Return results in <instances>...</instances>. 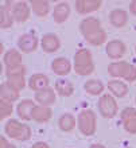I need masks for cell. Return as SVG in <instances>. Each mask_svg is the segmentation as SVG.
<instances>
[{
	"instance_id": "6da1fadb",
	"label": "cell",
	"mask_w": 136,
	"mask_h": 148,
	"mask_svg": "<svg viewBox=\"0 0 136 148\" xmlns=\"http://www.w3.org/2000/svg\"><path fill=\"white\" fill-rule=\"evenodd\" d=\"M80 31L85 40L92 46H101L106 40V32L101 27L100 19L88 16L80 23Z\"/></svg>"
},
{
	"instance_id": "7a4b0ae2",
	"label": "cell",
	"mask_w": 136,
	"mask_h": 148,
	"mask_svg": "<svg viewBox=\"0 0 136 148\" xmlns=\"http://www.w3.org/2000/svg\"><path fill=\"white\" fill-rule=\"evenodd\" d=\"M74 70L78 75H89L94 70L92 53L88 49H80L74 54Z\"/></svg>"
},
{
	"instance_id": "3957f363",
	"label": "cell",
	"mask_w": 136,
	"mask_h": 148,
	"mask_svg": "<svg viewBox=\"0 0 136 148\" xmlns=\"http://www.w3.org/2000/svg\"><path fill=\"white\" fill-rule=\"evenodd\" d=\"M108 74L112 77L124 78L125 81H136V66L128 62H112L108 65Z\"/></svg>"
},
{
	"instance_id": "277c9868",
	"label": "cell",
	"mask_w": 136,
	"mask_h": 148,
	"mask_svg": "<svg viewBox=\"0 0 136 148\" xmlns=\"http://www.w3.org/2000/svg\"><path fill=\"white\" fill-rule=\"evenodd\" d=\"M4 131H5V135L8 137H12V139L19 141L28 140L31 137V128L27 124H22L20 121L14 120V119L5 123Z\"/></svg>"
},
{
	"instance_id": "5b68a950",
	"label": "cell",
	"mask_w": 136,
	"mask_h": 148,
	"mask_svg": "<svg viewBox=\"0 0 136 148\" xmlns=\"http://www.w3.org/2000/svg\"><path fill=\"white\" fill-rule=\"evenodd\" d=\"M96 124H97V120L93 110L84 109L78 114V129L82 135L92 136L96 132Z\"/></svg>"
},
{
	"instance_id": "8992f818",
	"label": "cell",
	"mask_w": 136,
	"mask_h": 148,
	"mask_svg": "<svg viewBox=\"0 0 136 148\" xmlns=\"http://www.w3.org/2000/svg\"><path fill=\"white\" fill-rule=\"evenodd\" d=\"M24 75H26V67L23 65L7 69V82L19 92L24 89V86H26V77Z\"/></svg>"
},
{
	"instance_id": "52a82bcc",
	"label": "cell",
	"mask_w": 136,
	"mask_h": 148,
	"mask_svg": "<svg viewBox=\"0 0 136 148\" xmlns=\"http://www.w3.org/2000/svg\"><path fill=\"white\" fill-rule=\"evenodd\" d=\"M98 110L105 119H112L117 113V102L111 94H102L98 98Z\"/></svg>"
},
{
	"instance_id": "ba28073f",
	"label": "cell",
	"mask_w": 136,
	"mask_h": 148,
	"mask_svg": "<svg viewBox=\"0 0 136 148\" xmlns=\"http://www.w3.org/2000/svg\"><path fill=\"white\" fill-rule=\"evenodd\" d=\"M105 51L111 59H120L127 53V46L124 45V42H121L119 39H113V40L106 43Z\"/></svg>"
},
{
	"instance_id": "9c48e42d",
	"label": "cell",
	"mask_w": 136,
	"mask_h": 148,
	"mask_svg": "<svg viewBox=\"0 0 136 148\" xmlns=\"http://www.w3.org/2000/svg\"><path fill=\"white\" fill-rule=\"evenodd\" d=\"M123 127L128 133H136V109L135 108H125L121 112Z\"/></svg>"
},
{
	"instance_id": "30bf717a",
	"label": "cell",
	"mask_w": 136,
	"mask_h": 148,
	"mask_svg": "<svg viewBox=\"0 0 136 148\" xmlns=\"http://www.w3.org/2000/svg\"><path fill=\"white\" fill-rule=\"evenodd\" d=\"M12 15L14 20L18 23H23L30 18V7L26 1H18L12 4Z\"/></svg>"
},
{
	"instance_id": "8fae6325",
	"label": "cell",
	"mask_w": 136,
	"mask_h": 148,
	"mask_svg": "<svg viewBox=\"0 0 136 148\" xmlns=\"http://www.w3.org/2000/svg\"><path fill=\"white\" fill-rule=\"evenodd\" d=\"M18 47L23 53H32L38 49V38L32 34H23L18 40Z\"/></svg>"
},
{
	"instance_id": "7c38bea8",
	"label": "cell",
	"mask_w": 136,
	"mask_h": 148,
	"mask_svg": "<svg viewBox=\"0 0 136 148\" xmlns=\"http://www.w3.org/2000/svg\"><path fill=\"white\" fill-rule=\"evenodd\" d=\"M12 1H5V4H1L0 10V27L10 28L14 23V15H12Z\"/></svg>"
},
{
	"instance_id": "4fadbf2b",
	"label": "cell",
	"mask_w": 136,
	"mask_h": 148,
	"mask_svg": "<svg viewBox=\"0 0 136 148\" xmlns=\"http://www.w3.org/2000/svg\"><path fill=\"white\" fill-rule=\"evenodd\" d=\"M34 97H35V101L38 102L39 105H43V106H49L55 102L54 89H51L50 86H49V88H45V89H42V90L35 92Z\"/></svg>"
},
{
	"instance_id": "5bb4252c",
	"label": "cell",
	"mask_w": 136,
	"mask_h": 148,
	"mask_svg": "<svg viewBox=\"0 0 136 148\" xmlns=\"http://www.w3.org/2000/svg\"><path fill=\"white\" fill-rule=\"evenodd\" d=\"M41 46L46 53H55L61 47V40L55 34H45L41 39Z\"/></svg>"
},
{
	"instance_id": "9a60e30c",
	"label": "cell",
	"mask_w": 136,
	"mask_h": 148,
	"mask_svg": "<svg viewBox=\"0 0 136 148\" xmlns=\"http://www.w3.org/2000/svg\"><path fill=\"white\" fill-rule=\"evenodd\" d=\"M76 10L78 14H89V12L97 11L98 8L102 5V1L100 0H77L76 3Z\"/></svg>"
},
{
	"instance_id": "2e32d148",
	"label": "cell",
	"mask_w": 136,
	"mask_h": 148,
	"mask_svg": "<svg viewBox=\"0 0 136 148\" xmlns=\"http://www.w3.org/2000/svg\"><path fill=\"white\" fill-rule=\"evenodd\" d=\"M109 22H111L113 27L116 28L124 27L125 24L128 23V14H127V11L121 10V8H115L109 14Z\"/></svg>"
},
{
	"instance_id": "e0dca14e",
	"label": "cell",
	"mask_w": 136,
	"mask_h": 148,
	"mask_svg": "<svg viewBox=\"0 0 136 148\" xmlns=\"http://www.w3.org/2000/svg\"><path fill=\"white\" fill-rule=\"evenodd\" d=\"M51 69L57 75H66L71 70V63L67 58L59 57V58H55L51 62Z\"/></svg>"
},
{
	"instance_id": "ac0fdd59",
	"label": "cell",
	"mask_w": 136,
	"mask_h": 148,
	"mask_svg": "<svg viewBox=\"0 0 136 148\" xmlns=\"http://www.w3.org/2000/svg\"><path fill=\"white\" fill-rule=\"evenodd\" d=\"M28 86H30V89L35 90V92L42 90L45 88H49V77L42 73L32 74L30 79H28Z\"/></svg>"
},
{
	"instance_id": "d6986e66",
	"label": "cell",
	"mask_w": 136,
	"mask_h": 148,
	"mask_svg": "<svg viewBox=\"0 0 136 148\" xmlns=\"http://www.w3.org/2000/svg\"><path fill=\"white\" fill-rule=\"evenodd\" d=\"M70 15V5L67 3H58L57 5L54 7V11H53V18H54V22L55 23H63L66 22V19L69 18Z\"/></svg>"
},
{
	"instance_id": "ffe728a7",
	"label": "cell",
	"mask_w": 136,
	"mask_h": 148,
	"mask_svg": "<svg viewBox=\"0 0 136 148\" xmlns=\"http://www.w3.org/2000/svg\"><path fill=\"white\" fill-rule=\"evenodd\" d=\"M53 116V110L50 106H43V105H35L32 110V120L36 123H47Z\"/></svg>"
},
{
	"instance_id": "44dd1931",
	"label": "cell",
	"mask_w": 136,
	"mask_h": 148,
	"mask_svg": "<svg viewBox=\"0 0 136 148\" xmlns=\"http://www.w3.org/2000/svg\"><path fill=\"white\" fill-rule=\"evenodd\" d=\"M0 96H1V100L14 102L19 98V90H16L8 82H1L0 84Z\"/></svg>"
},
{
	"instance_id": "7402d4cb",
	"label": "cell",
	"mask_w": 136,
	"mask_h": 148,
	"mask_svg": "<svg viewBox=\"0 0 136 148\" xmlns=\"http://www.w3.org/2000/svg\"><path fill=\"white\" fill-rule=\"evenodd\" d=\"M35 108V104L32 100H23L18 105V114L22 120H31L32 119V110Z\"/></svg>"
},
{
	"instance_id": "603a6c76",
	"label": "cell",
	"mask_w": 136,
	"mask_h": 148,
	"mask_svg": "<svg viewBox=\"0 0 136 148\" xmlns=\"http://www.w3.org/2000/svg\"><path fill=\"white\" fill-rule=\"evenodd\" d=\"M108 89L109 92L116 96V97H124L128 93V86L127 84H124L123 81H119V79H111L108 82Z\"/></svg>"
},
{
	"instance_id": "cb8c5ba5",
	"label": "cell",
	"mask_w": 136,
	"mask_h": 148,
	"mask_svg": "<svg viewBox=\"0 0 136 148\" xmlns=\"http://www.w3.org/2000/svg\"><path fill=\"white\" fill-rule=\"evenodd\" d=\"M3 62L5 63V66L8 67H16L22 65V54L19 51H16L15 49L8 50L3 57Z\"/></svg>"
},
{
	"instance_id": "d4e9b609",
	"label": "cell",
	"mask_w": 136,
	"mask_h": 148,
	"mask_svg": "<svg viewBox=\"0 0 136 148\" xmlns=\"http://www.w3.org/2000/svg\"><path fill=\"white\" fill-rule=\"evenodd\" d=\"M30 5H31L32 11L35 12V15L39 16V18L47 16V14L50 11V4L46 0H31Z\"/></svg>"
},
{
	"instance_id": "484cf974",
	"label": "cell",
	"mask_w": 136,
	"mask_h": 148,
	"mask_svg": "<svg viewBox=\"0 0 136 148\" xmlns=\"http://www.w3.org/2000/svg\"><path fill=\"white\" fill-rule=\"evenodd\" d=\"M55 90L62 97H70L74 93V86L67 79H58L55 82Z\"/></svg>"
},
{
	"instance_id": "4316f807",
	"label": "cell",
	"mask_w": 136,
	"mask_h": 148,
	"mask_svg": "<svg viewBox=\"0 0 136 148\" xmlns=\"http://www.w3.org/2000/svg\"><path fill=\"white\" fill-rule=\"evenodd\" d=\"M84 89H85L86 93L92 94V96H98L104 92V85L98 79H88L84 85Z\"/></svg>"
},
{
	"instance_id": "83f0119b",
	"label": "cell",
	"mask_w": 136,
	"mask_h": 148,
	"mask_svg": "<svg viewBox=\"0 0 136 148\" xmlns=\"http://www.w3.org/2000/svg\"><path fill=\"white\" fill-rule=\"evenodd\" d=\"M58 125H59V129H61V131H63V132H70V131H73L74 127H76V119H74L70 113H65L58 120Z\"/></svg>"
},
{
	"instance_id": "f1b7e54d",
	"label": "cell",
	"mask_w": 136,
	"mask_h": 148,
	"mask_svg": "<svg viewBox=\"0 0 136 148\" xmlns=\"http://www.w3.org/2000/svg\"><path fill=\"white\" fill-rule=\"evenodd\" d=\"M12 102L10 101H5V100H0V119L4 120L5 117L11 116L12 114Z\"/></svg>"
},
{
	"instance_id": "f546056e",
	"label": "cell",
	"mask_w": 136,
	"mask_h": 148,
	"mask_svg": "<svg viewBox=\"0 0 136 148\" xmlns=\"http://www.w3.org/2000/svg\"><path fill=\"white\" fill-rule=\"evenodd\" d=\"M0 148H16V147L15 145H12L11 143H8L4 136H1L0 137Z\"/></svg>"
},
{
	"instance_id": "4dcf8cb0",
	"label": "cell",
	"mask_w": 136,
	"mask_h": 148,
	"mask_svg": "<svg viewBox=\"0 0 136 148\" xmlns=\"http://www.w3.org/2000/svg\"><path fill=\"white\" fill-rule=\"evenodd\" d=\"M32 148H50V147H49L46 143H43V141H38V143H35V144L32 145Z\"/></svg>"
},
{
	"instance_id": "1f68e13d",
	"label": "cell",
	"mask_w": 136,
	"mask_h": 148,
	"mask_svg": "<svg viewBox=\"0 0 136 148\" xmlns=\"http://www.w3.org/2000/svg\"><path fill=\"white\" fill-rule=\"evenodd\" d=\"M129 11H131L133 15L136 16V0H133V1H131V3H129Z\"/></svg>"
},
{
	"instance_id": "d6a6232c",
	"label": "cell",
	"mask_w": 136,
	"mask_h": 148,
	"mask_svg": "<svg viewBox=\"0 0 136 148\" xmlns=\"http://www.w3.org/2000/svg\"><path fill=\"white\" fill-rule=\"evenodd\" d=\"M89 148H106V147H104L102 144H93V145H90Z\"/></svg>"
}]
</instances>
